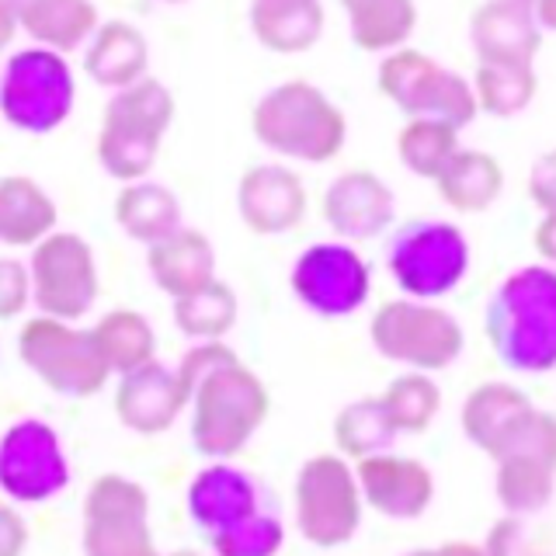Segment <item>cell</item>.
Segmentation results:
<instances>
[{
    "mask_svg": "<svg viewBox=\"0 0 556 556\" xmlns=\"http://www.w3.org/2000/svg\"><path fill=\"white\" fill-rule=\"evenodd\" d=\"M486 341L511 372L543 376L556 369V268L529 265L494 289L483 317Z\"/></svg>",
    "mask_w": 556,
    "mask_h": 556,
    "instance_id": "cell-1",
    "label": "cell"
},
{
    "mask_svg": "<svg viewBox=\"0 0 556 556\" xmlns=\"http://www.w3.org/2000/svg\"><path fill=\"white\" fill-rule=\"evenodd\" d=\"M286 543V529L275 515H248L237 526L208 539L216 556H275Z\"/></svg>",
    "mask_w": 556,
    "mask_h": 556,
    "instance_id": "cell-37",
    "label": "cell"
},
{
    "mask_svg": "<svg viewBox=\"0 0 556 556\" xmlns=\"http://www.w3.org/2000/svg\"><path fill=\"white\" fill-rule=\"evenodd\" d=\"M74 70L56 49L35 46L14 52L0 74V115L22 132L46 136L60 129L74 112Z\"/></svg>",
    "mask_w": 556,
    "mask_h": 556,
    "instance_id": "cell-8",
    "label": "cell"
},
{
    "mask_svg": "<svg viewBox=\"0 0 556 556\" xmlns=\"http://www.w3.org/2000/svg\"><path fill=\"white\" fill-rule=\"evenodd\" d=\"M91 330L112 376H126L156 358V334L143 313L112 309V313H104Z\"/></svg>",
    "mask_w": 556,
    "mask_h": 556,
    "instance_id": "cell-31",
    "label": "cell"
},
{
    "mask_svg": "<svg viewBox=\"0 0 556 556\" xmlns=\"http://www.w3.org/2000/svg\"><path fill=\"white\" fill-rule=\"evenodd\" d=\"M147 271L156 289L170 300H181L188 292H199L216 275V248L195 226H181L170 237L156 240L147 248Z\"/></svg>",
    "mask_w": 556,
    "mask_h": 556,
    "instance_id": "cell-22",
    "label": "cell"
},
{
    "mask_svg": "<svg viewBox=\"0 0 556 556\" xmlns=\"http://www.w3.org/2000/svg\"><path fill=\"white\" fill-rule=\"evenodd\" d=\"M174 122V94L156 77H143L112 94L101 115L98 164L115 181H143Z\"/></svg>",
    "mask_w": 556,
    "mask_h": 556,
    "instance_id": "cell-4",
    "label": "cell"
},
{
    "mask_svg": "<svg viewBox=\"0 0 556 556\" xmlns=\"http://www.w3.org/2000/svg\"><path fill=\"white\" fill-rule=\"evenodd\" d=\"M14 11L22 31L56 52H74L87 46L101 25L91 0H17Z\"/></svg>",
    "mask_w": 556,
    "mask_h": 556,
    "instance_id": "cell-27",
    "label": "cell"
},
{
    "mask_svg": "<svg viewBox=\"0 0 556 556\" xmlns=\"http://www.w3.org/2000/svg\"><path fill=\"white\" fill-rule=\"evenodd\" d=\"M473 91L480 112L494 115V118H511L518 112H526L535 91V70L532 66H494V63H480L477 77H473Z\"/></svg>",
    "mask_w": 556,
    "mask_h": 556,
    "instance_id": "cell-36",
    "label": "cell"
},
{
    "mask_svg": "<svg viewBox=\"0 0 556 556\" xmlns=\"http://www.w3.org/2000/svg\"><path fill=\"white\" fill-rule=\"evenodd\" d=\"M532 248H535L539 257L546 261V265L556 268V213H543V219L535 223Z\"/></svg>",
    "mask_w": 556,
    "mask_h": 556,
    "instance_id": "cell-43",
    "label": "cell"
},
{
    "mask_svg": "<svg viewBox=\"0 0 556 556\" xmlns=\"http://www.w3.org/2000/svg\"><path fill=\"white\" fill-rule=\"evenodd\" d=\"M396 428L390 421L387 407H382V396H362L344 404L334 417V445L344 459H365L376 456V452H390L396 442Z\"/></svg>",
    "mask_w": 556,
    "mask_h": 556,
    "instance_id": "cell-33",
    "label": "cell"
},
{
    "mask_svg": "<svg viewBox=\"0 0 556 556\" xmlns=\"http://www.w3.org/2000/svg\"><path fill=\"white\" fill-rule=\"evenodd\" d=\"M17 11L11 0H0V52H4L11 42H14V35H17Z\"/></svg>",
    "mask_w": 556,
    "mask_h": 556,
    "instance_id": "cell-46",
    "label": "cell"
},
{
    "mask_svg": "<svg viewBox=\"0 0 556 556\" xmlns=\"http://www.w3.org/2000/svg\"><path fill=\"white\" fill-rule=\"evenodd\" d=\"M543 31H556V0H518Z\"/></svg>",
    "mask_w": 556,
    "mask_h": 556,
    "instance_id": "cell-44",
    "label": "cell"
},
{
    "mask_svg": "<svg viewBox=\"0 0 556 556\" xmlns=\"http://www.w3.org/2000/svg\"><path fill=\"white\" fill-rule=\"evenodd\" d=\"M28 549V521L22 511L0 501V556H25Z\"/></svg>",
    "mask_w": 556,
    "mask_h": 556,
    "instance_id": "cell-42",
    "label": "cell"
},
{
    "mask_svg": "<svg viewBox=\"0 0 556 556\" xmlns=\"http://www.w3.org/2000/svg\"><path fill=\"white\" fill-rule=\"evenodd\" d=\"M355 477L362 486L365 508L382 518L410 521L421 518L434 501V477L421 459L396 456V452H376L355 463Z\"/></svg>",
    "mask_w": 556,
    "mask_h": 556,
    "instance_id": "cell-17",
    "label": "cell"
},
{
    "mask_svg": "<svg viewBox=\"0 0 556 556\" xmlns=\"http://www.w3.org/2000/svg\"><path fill=\"white\" fill-rule=\"evenodd\" d=\"M161 4H188V0H161Z\"/></svg>",
    "mask_w": 556,
    "mask_h": 556,
    "instance_id": "cell-48",
    "label": "cell"
},
{
    "mask_svg": "<svg viewBox=\"0 0 556 556\" xmlns=\"http://www.w3.org/2000/svg\"><path fill=\"white\" fill-rule=\"evenodd\" d=\"M434 188L448 208H456L463 216L486 213L504 191V167L497 156L483 150H459L445 170L434 178Z\"/></svg>",
    "mask_w": 556,
    "mask_h": 556,
    "instance_id": "cell-29",
    "label": "cell"
},
{
    "mask_svg": "<svg viewBox=\"0 0 556 556\" xmlns=\"http://www.w3.org/2000/svg\"><path fill=\"white\" fill-rule=\"evenodd\" d=\"M369 341L387 362L407 365L414 372H442L466 348L463 324L448 309L410 295L382 303L372 313Z\"/></svg>",
    "mask_w": 556,
    "mask_h": 556,
    "instance_id": "cell-7",
    "label": "cell"
},
{
    "mask_svg": "<svg viewBox=\"0 0 556 556\" xmlns=\"http://www.w3.org/2000/svg\"><path fill=\"white\" fill-rule=\"evenodd\" d=\"M66 483L70 463L60 434L39 417L14 421L0 439V491L17 504H42Z\"/></svg>",
    "mask_w": 556,
    "mask_h": 556,
    "instance_id": "cell-15",
    "label": "cell"
},
{
    "mask_svg": "<svg viewBox=\"0 0 556 556\" xmlns=\"http://www.w3.org/2000/svg\"><path fill=\"white\" fill-rule=\"evenodd\" d=\"M529 199L543 208L556 213V150H546L529 170Z\"/></svg>",
    "mask_w": 556,
    "mask_h": 556,
    "instance_id": "cell-41",
    "label": "cell"
},
{
    "mask_svg": "<svg viewBox=\"0 0 556 556\" xmlns=\"http://www.w3.org/2000/svg\"><path fill=\"white\" fill-rule=\"evenodd\" d=\"M237 313L240 300L233 286H226L223 278H213L199 292L174 300V327L191 341H223L233 330Z\"/></svg>",
    "mask_w": 556,
    "mask_h": 556,
    "instance_id": "cell-32",
    "label": "cell"
},
{
    "mask_svg": "<svg viewBox=\"0 0 556 556\" xmlns=\"http://www.w3.org/2000/svg\"><path fill=\"white\" fill-rule=\"evenodd\" d=\"M254 511H257L254 480L226 459H213V466L199 469L195 480L188 483V515L205 532V539L226 532Z\"/></svg>",
    "mask_w": 556,
    "mask_h": 556,
    "instance_id": "cell-21",
    "label": "cell"
},
{
    "mask_svg": "<svg viewBox=\"0 0 556 556\" xmlns=\"http://www.w3.org/2000/svg\"><path fill=\"white\" fill-rule=\"evenodd\" d=\"M31 303V275L17 257H0V320H14Z\"/></svg>",
    "mask_w": 556,
    "mask_h": 556,
    "instance_id": "cell-40",
    "label": "cell"
},
{
    "mask_svg": "<svg viewBox=\"0 0 556 556\" xmlns=\"http://www.w3.org/2000/svg\"><path fill=\"white\" fill-rule=\"evenodd\" d=\"M320 213L341 240L365 243L390 230L396 216V199L390 185L376 178L372 170H344L327 185Z\"/></svg>",
    "mask_w": 556,
    "mask_h": 556,
    "instance_id": "cell-18",
    "label": "cell"
},
{
    "mask_svg": "<svg viewBox=\"0 0 556 556\" xmlns=\"http://www.w3.org/2000/svg\"><path fill=\"white\" fill-rule=\"evenodd\" d=\"M469 42L480 63L532 66L543 49V28L518 0H483L469 17Z\"/></svg>",
    "mask_w": 556,
    "mask_h": 556,
    "instance_id": "cell-20",
    "label": "cell"
},
{
    "mask_svg": "<svg viewBox=\"0 0 556 556\" xmlns=\"http://www.w3.org/2000/svg\"><path fill=\"white\" fill-rule=\"evenodd\" d=\"M352 39L365 52H393L417 28L414 0H341Z\"/></svg>",
    "mask_w": 556,
    "mask_h": 556,
    "instance_id": "cell-30",
    "label": "cell"
},
{
    "mask_svg": "<svg viewBox=\"0 0 556 556\" xmlns=\"http://www.w3.org/2000/svg\"><path fill=\"white\" fill-rule=\"evenodd\" d=\"M251 129L261 147L300 164H327L348 143V118L317 84L286 80L254 104Z\"/></svg>",
    "mask_w": 556,
    "mask_h": 556,
    "instance_id": "cell-2",
    "label": "cell"
},
{
    "mask_svg": "<svg viewBox=\"0 0 556 556\" xmlns=\"http://www.w3.org/2000/svg\"><path fill=\"white\" fill-rule=\"evenodd\" d=\"M167 556H202L199 549H174V553H167Z\"/></svg>",
    "mask_w": 556,
    "mask_h": 556,
    "instance_id": "cell-47",
    "label": "cell"
},
{
    "mask_svg": "<svg viewBox=\"0 0 556 556\" xmlns=\"http://www.w3.org/2000/svg\"><path fill=\"white\" fill-rule=\"evenodd\" d=\"M11 4H17V0H11Z\"/></svg>",
    "mask_w": 556,
    "mask_h": 556,
    "instance_id": "cell-49",
    "label": "cell"
},
{
    "mask_svg": "<svg viewBox=\"0 0 556 556\" xmlns=\"http://www.w3.org/2000/svg\"><path fill=\"white\" fill-rule=\"evenodd\" d=\"M230 358H237V352L226 341H195V348H188L178 362V379L188 400H191V390H195L208 372L219 369V365H226Z\"/></svg>",
    "mask_w": 556,
    "mask_h": 556,
    "instance_id": "cell-39",
    "label": "cell"
},
{
    "mask_svg": "<svg viewBox=\"0 0 556 556\" xmlns=\"http://www.w3.org/2000/svg\"><path fill=\"white\" fill-rule=\"evenodd\" d=\"M494 494L504 515H539L556 491V414L532 410L494 456Z\"/></svg>",
    "mask_w": 556,
    "mask_h": 556,
    "instance_id": "cell-10",
    "label": "cell"
},
{
    "mask_svg": "<svg viewBox=\"0 0 556 556\" xmlns=\"http://www.w3.org/2000/svg\"><path fill=\"white\" fill-rule=\"evenodd\" d=\"M379 91L407 118H442L456 129H466L480 112L473 84L407 46L387 52L379 63Z\"/></svg>",
    "mask_w": 556,
    "mask_h": 556,
    "instance_id": "cell-9",
    "label": "cell"
},
{
    "mask_svg": "<svg viewBox=\"0 0 556 556\" xmlns=\"http://www.w3.org/2000/svg\"><path fill=\"white\" fill-rule=\"evenodd\" d=\"M289 286L309 313L327 320L352 317L365 306L372 289V271L365 257L348 240H327L313 243L295 257Z\"/></svg>",
    "mask_w": 556,
    "mask_h": 556,
    "instance_id": "cell-14",
    "label": "cell"
},
{
    "mask_svg": "<svg viewBox=\"0 0 556 556\" xmlns=\"http://www.w3.org/2000/svg\"><path fill=\"white\" fill-rule=\"evenodd\" d=\"M407 556H486V553L477 543H442V546H431V549H414Z\"/></svg>",
    "mask_w": 556,
    "mask_h": 556,
    "instance_id": "cell-45",
    "label": "cell"
},
{
    "mask_svg": "<svg viewBox=\"0 0 556 556\" xmlns=\"http://www.w3.org/2000/svg\"><path fill=\"white\" fill-rule=\"evenodd\" d=\"M191 445L205 459H233L271 414V393L254 369L230 358L191 390Z\"/></svg>",
    "mask_w": 556,
    "mask_h": 556,
    "instance_id": "cell-3",
    "label": "cell"
},
{
    "mask_svg": "<svg viewBox=\"0 0 556 556\" xmlns=\"http://www.w3.org/2000/svg\"><path fill=\"white\" fill-rule=\"evenodd\" d=\"M115 223L122 233L136 243H143V248H150V243L164 240L185 226L178 195H174L167 185L147 181V178L122 185V191L115 195Z\"/></svg>",
    "mask_w": 556,
    "mask_h": 556,
    "instance_id": "cell-28",
    "label": "cell"
},
{
    "mask_svg": "<svg viewBox=\"0 0 556 556\" xmlns=\"http://www.w3.org/2000/svg\"><path fill=\"white\" fill-rule=\"evenodd\" d=\"M150 66V46L147 35L129 22H104L91 35L84 49V70L94 84L122 91L136 80L147 77Z\"/></svg>",
    "mask_w": 556,
    "mask_h": 556,
    "instance_id": "cell-24",
    "label": "cell"
},
{
    "mask_svg": "<svg viewBox=\"0 0 556 556\" xmlns=\"http://www.w3.org/2000/svg\"><path fill=\"white\" fill-rule=\"evenodd\" d=\"M295 529L317 549H338L352 543L362 526V486L352 459L341 452H320L300 466L292 486Z\"/></svg>",
    "mask_w": 556,
    "mask_h": 556,
    "instance_id": "cell-5",
    "label": "cell"
},
{
    "mask_svg": "<svg viewBox=\"0 0 556 556\" xmlns=\"http://www.w3.org/2000/svg\"><path fill=\"white\" fill-rule=\"evenodd\" d=\"M254 39L282 56H295L320 42L324 4L320 0H251Z\"/></svg>",
    "mask_w": 556,
    "mask_h": 556,
    "instance_id": "cell-26",
    "label": "cell"
},
{
    "mask_svg": "<svg viewBox=\"0 0 556 556\" xmlns=\"http://www.w3.org/2000/svg\"><path fill=\"white\" fill-rule=\"evenodd\" d=\"M60 223V208L49 191L25 174L0 178V243L4 248H35Z\"/></svg>",
    "mask_w": 556,
    "mask_h": 556,
    "instance_id": "cell-25",
    "label": "cell"
},
{
    "mask_svg": "<svg viewBox=\"0 0 556 556\" xmlns=\"http://www.w3.org/2000/svg\"><path fill=\"white\" fill-rule=\"evenodd\" d=\"M535 410L532 400L521 393L511 382H480L477 390H469L463 400V414L459 425L463 434L473 442L483 456H497L501 445L511 439L515 428L526 421Z\"/></svg>",
    "mask_w": 556,
    "mask_h": 556,
    "instance_id": "cell-23",
    "label": "cell"
},
{
    "mask_svg": "<svg viewBox=\"0 0 556 556\" xmlns=\"http://www.w3.org/2000/svg\"><path fill=\"white\" fill-rule=\"evenodd\" d=\"M486 556H553V535L532 526L526 515L497 518L483 539Z\"/></svg>",
    "mask_w": 556,
    "mask_h": 556,
    "instance_id": "cell-38",
    "label": "cell"
},
{
    "mask_svg": "<svg viewBox=\"0 0 556 556\" xmlns=\"http://www.w3.org/2000/svg\"><path fill=\"white\" fill-rule=\"evenodd\" d=\"M17 355L35 379L56 396L87 400L104 390L112 369L94 341V330H84L56 317H31L17 334Z\"/></svg>",
    "mask_w": 556,
    "mask_h": 556,
    "instance_id": "cell-6",
    "label": "cell"
},
{
    "mask_svg": "<svg viewBox=\"0 0 556 556\" xmlns=\"http://www.w3.org/2000/svg\"><path fill=\"white\" fill-rule=\"evenodd\" d=\"M400 434H425L442 410V390L431 372H404L379 393Z\"/></svg>",
    "mask_w": 556,
    "mask_h": 556,
    "instance_id": "cell-35",
    "label": "cell"
},
{
    "mask_svg": "<svg viewBox=\"0 0 556 556\" xmlns=\"http://www.w3.org/2000/svg\"><path fill=\"white\" fill-rule=\"evenodd\" d=\"M84 556H164L150 532V494L122 473H101L84 497Z\"/></svg>",
    "mask_w": 556,
    "mask_h": 556,
    "instance_id": "cell-13",
    "label": "cell"
},
{
    "mask_svg": "<svg viewBox=\"0 0 556 556\" xmlns=\"http://www.w3.org/2000/svg\"><path fill=\"white\" fill-rule=\"evenodd\" d=\"M306 185L286 164H254L237 185L240 223L257 237H282L306 216Z\"/></svg>",
    "mask_w": 556,
    "mask_h": 556,
    "instance_id": "cell-16",
    "label": "cell"
},
{
    "mask_svg": "<svg viewBox=\"0 0 556 556\" xmlns=\"http://www.w3.org/2000/svg\"><path fill=\"white\" fill-rule=\"evenodd\" d=\"M459 129L442 118H407V126L396 136V156L410 174L425 181H434L445 170V164L456 156Z\"/></svg>",
    "mask_w": 556,
    "mask_h": 556,
    "instance_id": "cell-34",
    "label": "cell"
},
{
    "mask_svg": "<svg viewBox=\"0 0 556 556\" xmlns=\"http://www.w3.org/2000/svg\"><path fill=\"white\" fill-rule=\"evenodd\" d=\"M28 275L31 303L42 317L77 324L98 303V261L91 243L80 233L52 230L46 240L35 243L28 257Z\"/></svg>",
    "mask_w": 556,
    "mask_h": 556,
    "instance_id": "cell-11",
    "label": "cell"
},
{
    "mask_svg": "<svg viewBox=\"0 0 556 556\" xmlns=\"http://www.w3.org/2000/svg\"><path fill=\"white\" fill-rule=\"evenodd\" d=\"M188 407V393L178 379V369L161 362H147L139 369L118 376L115 387V417L122 428L136 434H164Z\"/></svg>",
    "mask_w": 556,
    "mask_h": 556,
    "instance_id": "cell-19",
    "label": "cell"
},
{
    "mask_svg": "<svg viewBox=\"0 0 556 556\" xmlns=\"http://www.w3.org/2000/svg\"><path fill=\"white\" fill-rule=\"evenodd\" d=\"M469 271V243L456 223L417 219L396 233L390 275L410 300H442Z\"/></svg>",
    "mask_w": 556,
    "mask_h": 556,
    "instance_id": "cell-12",
    "label": "cell"
}]
</instances>
